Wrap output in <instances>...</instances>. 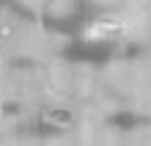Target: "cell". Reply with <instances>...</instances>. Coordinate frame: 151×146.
<instances>
[{
  "mask_svg": "<svg viewBox=\"0 0 151 146\" xmlns=\"http://www.w3.org/2000/svg\"><path fill=\"white\" fill-rule=\"evenodd\" d=\"M91 8L88 3H74L66 14H58V11H44L41 14V25L52 33H63V36H72V39H80L85 22L91 20Z\"/></svg>",
  "mask_w": 151,
  "mask_h": 146,
  "instance_id": "1",
  "label": "cell"
},
{
  "mask_svg": "<svg viewBox=\"0 0 151 146\" xmlns=\"http://www.w3.org/2000/svg\"><path fill=\"white\" fill-rule=\"evenodd\" d=\"M118 47L113 41H85V39H72L60 50V58L72 61V63H93V66H102L107 63Z\"/></svg>",
  "mask_w": 151,
  "mask_h": 146,
  "instance_id": "2",
  "label": "cell"
},
{
  "mask_svg": "<svg viewBox=\"0 0 151 146\" xmlns=\"http://www.w3.org/2000/svg\"><path fill=\"white\" fill-rule=\"evenodd\" d=\"M146 124H151V118L137 113V110H113V113H107V127H113L118 132H132V130H140Z\"/></svg>",
  "mask_w": 151,
  "mask_h": 146,
  "instance_id": "3",
  "label": "cell"
},
{
  "mask_svg": "<svg viewBox=\"0 0 151 146\" xmlns=\"http://www.w3.org/2000/svg\"><path fill=\"white\" fill-rule=\"evenodd\" d=\"M17 132H19V135H28V138H44V141H50V138H60V135H66L63 130H58L55 124L44 121L41 116H33V118H28V121H22L19 127H17Z\"/></svg>",
  "mask_w": 151,
  "mask_h": 146,
  "instance_id": "4",
  "label": "cell"
},
{
  "mask_svg": "<svg viewBox=\"0 0 151 146\" xmlns=\"http://www.w3.org/2000/svg\"><path fill=\"white\" fill-rule=\"evenodd\" d=\"M44 121H50V124H55L58 130H72L74 127V110H69V108H58V105H50V108H44V110L39 113Z\"/></svg>",
  "mask_w": 151,
  "mask_h": 146,
  "instance_id": "5",
  "label": "cell"
},
{
  "mask_svg": "<svg viewBox=\"0 0 151 146\" xmlns=\"http://www.w3.org/2000/svg\"><path fill=\"white\" fill-rule=\"evenodd\" d=\"M0 6H8L14 14H19L22 20H36V14H33V11H30V8L25 6V3H0Z\"/></svg>",
  "mask_w": 151,
  "mask_h": 146,
  "instance_id": "6",
  "label": "cell"
},
{
  "mask_svg": "<svg viewBox=\"0 0 151 146\" xmlns=\"http://www.w3.org/2000/svg\"><path fill=\"white\" fill-rule=\"evenodd\" d=\"M143 52H146V44L135 41V44H127V47L121 50V55H124V58H140Z\"/></svg>",
  "mask_w": 151,
  "mask_h": 146,
  "instance_id": "7",
  "label": "cell"
}]
</instances>
